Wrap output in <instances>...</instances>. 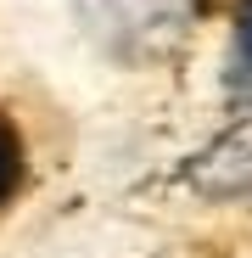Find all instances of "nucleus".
<instances>
[{"label":"nucleus","mask_w":252,"mask_h":258,"mask_svg":"<svg viewBox=\"0 0 252 258\" xmlns=\"http://www.w3.org/2000/svg\"><path fill=\"white\" fill-rule=\"evenodd\" d=\"M23 185H28V146H23V129L12 123V112L0 107V219L17 208Z\"/></svg>","instance_id":"nucleus-2"},{"label":"nucleus","mask_w":252,"mask_h":258,"mask_svg":"<svg viewBox=\"0 0 252 258\" xmlns=\"http://www.w3.org/2000/svg\"><path fill=\"white\" fill-rule=\"evenodd\" d=\"M196 6L202 0H78L90 28L107 34L118 51H140L162 39L174 23H196Z\"/></svg>","instance_id":"nucleus-1"},{"label":"nucleus","mask_w":252,"mask_h":258,"mask_svg":"<svg viewBox=\"0 0 252 258\" xmlns=\"http://www.w3.org/2000/svg\"><path fill=\"white\" fill-rule=\"evenodd\" d=\"M230 79L252 96V0H235V39H230Z\"/></svg>","instance_id":"nucleus-3"}]
</instances>
